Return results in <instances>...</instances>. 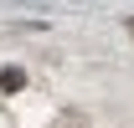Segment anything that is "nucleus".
Masks as SVG:
<instances>
[{
	"mask_svg": "<svg viewBox=\"0 0 134 128\" xmlns=\"http://www.w3.org/2000/svg\"><path fill=\"white\" fill-rule=\"evenodd\" d=\"M21 82H26V77H21V72H16V67H10V72H0V87H10V92H16V87H21Z\"/></svg>",
	"mask_w": 134,
	"mask_h": 128,
	"instance_id": "obj_1",
	"label": "nucleus"
},
{
	"mask_svg": "<svg viewBox=\"0 0 134 128\" xmlns=\"http://www.w3.org/2000/svg\"><path fill=\"white\" fill-rule=\"evenodd\" d=\"M129 36H134V21H129Z\"/></svg>",
	"mask_w": 134,
	"mask_h": 128,
	"instance_id": "obj_2",
	"label": "nucleus"
}]
</instances>
